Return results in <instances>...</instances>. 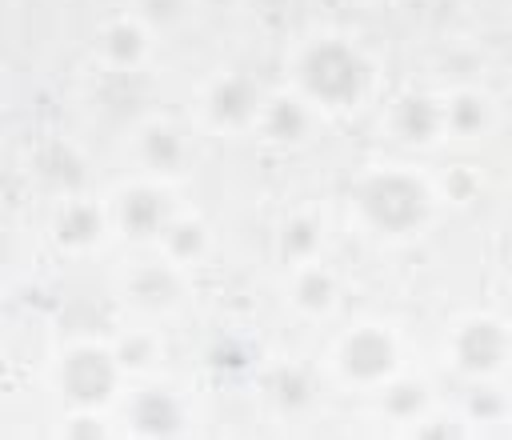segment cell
Returning a JSON list of instances; mask_svg holds the SVG:
<instances>
[{
  "label": "cell",
  "instance_id": "1",
  "mask_svg": "<svg viewBox=\"0 0 512 440\" xmlns=\"http://www.w3.org/2000/svg\"><path fill=\"white\" fill-rule=\"evenodd\" d=\"M304 88L312 96H320L324 104H352L364 88V64L360 56L340 44V40H324V44H312L304 64Z\"/></svg>",
  "mask_w": 512,
  "mask_h": 440
},
{
  "label": "cell",
  "instance_id": "2",
  "mask_svg": "<svg viewBox=\"0 0 512 440\" xmlns=\"http://www.w3.org/2000/svg\"><path fill=\"white\" fill-rule=\"evenodd\" d=\"M424 212H428V192L412 176L388 172V176H376V180L364 184V216L376 228L408 232L424 220Z\"/></svg>",
  "mask_w": 512,
  "mask_h": 440
},
{
  "label": "cell",
  "instance_id": "3",
  "mask_svg": "<svg viewBox=\"0 0 512 440\" xmlns=\"http://www.w3.org/2000/svg\"><path fill=\"white\" fill-rule=\"evenodd\" d=\"M60 384L76 404H100L116 384V364L100 348H80L64 360Z\"/></svg>",
  "mask_w": 512,
  "mask_h": 440
},
{
  "label": "cell",
  "instance_id": "4",
  "mask_svg": "<svg viewBox=\"0 0 512 440\" xmlns=\"http://www.w3.org/2000/svg\"><path fill=\"white\" fill-rule=\"evenodd\" d=\"M508 356V332L492 320H476L456 336V360L468 372H492Z\"/></svg>",
  "mask_w": 512,
  "mask_h": 440
},
{
  "label": "cell",
  "instance_id": "5",
  "mask_svg": "<svg viewBox=\"0 0 512 440\" xmlns=\"http://www.w3.org/2000/svg\"><path fill=\"white\" fill-rule=\"evenodd\" d=\"M340 360H344V372H348L352 380L372 384V380H380V376L392 368V340H388L384 332H376V328H364V332L348 336Z\"/></svg>",
  "mask_w": 512,
  "mask_h": 440
},
{
  "label": "cell",
  "instance_id": "6",
  "mask_svg": "<svg viewBox=\"0 0 512 440\" xmlns=\"http://www.w3.org/2000/svg\"><path fill=\"white\" fill-rule=\"evenodd\" d=\"M132 424L144 436H176L184 428V412L168 392H144L132 404Z\"/></svg>",
  "mask_w": 512,
  "mask_h": 440
},
{
  "label": "cell",
  "instance_id": "7",
  "mask_svg": "<svg viewBox=\"0 0 512 440\" xmlns=\"http://www.w3.org/2000/svg\"><path fill=\"white\" fill-rule=\"evenodd\" d=\"M208 104H212V120L216 124H248L252 112H256V88L248 80L232 76V80H220L212 88Z\"/></svg>",
  "mask_w": 512,
  "mask_h": 440
},
{
  "label": "cell",
  "instance_id": "8",
  "mask_svg": "<svg viewBox=\"0 0 512 440\" xmlns=\"http://www.w3.org/2000/svg\"><path fill=\"white\" fill-rule=\"evenodd\" d=\"M396 132L404 136V140H412V144H420V140H428L436 128H440V108L428 100V96H408L400 108H396Z\"/></svg>",
  "mask_w": 512,
  "mask_h": 440
},
{
  "label": "cell",
  "instance_id": "9",
  "mask_svg": "<svg viewBox=\"0 0 512 440\" xmlns=\"http://www.w3.org/2000/svg\"><path fill=\"white\" fill-rule=\"evenodd\" d=\"M120 220H124L128 232L148 236V232H156V228L164 224V200H160L152 188H132V192L124 196Z\"/></svg>",
  "mask_w": 512,
  "mask_h": 440
},
{
  "label": "cell",
  "instance_id": "10",
  "mask_svg": "<svg viewBox=\"0 0 512 440\" xmlns=\"http://www.w3.org/2000/svg\"><path fill=\"white\" fill-rule=\"evenodd\" d=\"M96 236H100V208H92V204H72V208L60 212V220H56V240H60V244L84 248V244H92Z\"/></svg>",
  "mask_w": 512,
  "mask_h": 440
},
{
  "label": "cell",
  "instance_id": "11",
  "mask_svg": "<svg viewBox=\"0 0 512 440\" xmlns=\"http://www.w3.org/2000/svg\"><path fill=\"white\" fill-rule=\"evenodd\" d=\"M264 128H268L272 140H284V144L288 140H300L304 128H308V112H304L300 100H276L268 108V116H264Z\"/></svg>",
  "mask_w": 512,
  "mask_h": 440
},
{
  "label": "cell",
  "instance_id": "12",
  "mask_svg": "<svg viewBox=\"0 0 512 440\" xmlns=\"http://www.w3.org/2000/svg\"><path fill=\"white\" fill-rule=\"evenodd\" d=\"M36 168H40L52 184H64V188H76V184L84 180V168H80L76 152H72V148H64V144H48V148L40 152Z\"/></svg>",
  "mask_w": 512,
  "mask_h": 440
},
{
  "label": "cell",
  "instance_id": "13",
  "mask_svg": "<svg viewBox=\"0 0 512 440\" xmlns=\"http://www.w3.org/2000/svg\"><path fill=\"white\" fill-rule=\"evenodd\" d=\"M104 52L112 64H136L144 56V32L136 24H112L104 36Z\"/></svg>",
  "mask_w": 512,
  "mask_h": 440
},
{
  "label": "cell",
  "instance_id": "14",
  "mask_svg": "<svg viewBox=\"0 0 512 440\" xmlns=\"http://www.w3.org/2000/svg\"><path fill=\"white\" fill-rule=\"evenodd\" d=\"M144 160L152 168H176L184 160V140L172 128H152L144 136Z\"/></svg>",
  "mask_w": 512,
  "mask_h": 440
},
{
  "label": "cell",
  "instance_id": "15",
  "mask_svg": "<svg viewBox=\"0 0 512 440\" xmlns=\"http://www.w3.org/2000/svg\"><path fill=\"white\" fill-rule=\"evenodd\" d=\"M132 296L136 300H144V304H168L172 296H176V280L164 272V268H144V272H136V280H132Z\"/></svg>",
  "mask_w": 512,
  "mask_h": 440
},
{
  "label": "cell",
  "instance_id": "16",
  "mask_svg": "<svg viewBox=\"0 0 512 440\" xmlns=\"http://www.w3.org/2000/svg\"><path fill=\"white\" fill-rule=\"evenodd\" d=\"M484 120H488V108H484V100L472 96V92H460V96L448 104V124H452L456 132H464V136L480 132Z\"/></svg>",
  "mask_w": 512,
  "mask_h": 440
},
{
  "label": "cell",
  "instance_id": "17",
  "mask_svg": "<svg viewBox=\"0 0 512 440\" xmlns=\"http://www.w3.org/2000/svg\"><path fill=\"white\" fill-rule=\"evenodd\" d=\"M296 300L308 308V312H320L332 304V280L324 272H308L300 276V288H296Z\"/></svg>",
  "mask_w": 512,
  "mask_h": 440
},
{
  "label": "cell",
  "instance_id": "18",
  "mask_svg": "<svg viewBox=\"0 0 512 440\" xmlns=\"http://www.w3.org/2000/svg\"><path fill=\"white\" fill-rule=\"evenodd\" d=\"M276 400H280L288 412L304 408V404L312 400V384H308V376H300V372H284V376L276 380Z\"/></svg>",
  "mask_w": 512,
  "mask_h": 440
},
{
  "label": "cell",
  "instance_id": "19",
  "mask_svg": "<svg viewBox=\"0 0 512 440\" xmlns=\"http://www.w3.org/2000/svg\"><path fill=\"white\" fill-rule=\"evenodd\" d=\"M280 248H284V256H308L316 248V224L312 220H292L280 236Z\"/></svg>",
  "mask_w": 512,
  "mask_h": 440
},
{
  "label": "cell",
  "instance_id": "20",
  "mask_svg": "<svg viewBox=\"0 0 512 440\" xmlns=\"http://www.w3.org/2000/svg\"><path fill=\"white\" fill-rule=\"evenodd\" d=\"M168 248H172V256H200V248H204V228L192 224V220L176 224L172 236H168Z\"/></svg>",
  "mask_w": 512,
  "mask_h": 440
},
{
  "label": "cell",
  "instance_id": "21",
  "mask_svg": "<svg viewBox=\"0 0 512 440\" xmlns=\"http://www.w3.org/2000/svg\"><path fill=\"white\" fill-rule=\"evenodd\" d=\"M420 404H424V392H420L416 384H396V388L388 392V412H392V416H416Z\"/></svg>",
  "mask_w": 512,
  "mask_h": 440
},
{
  "label": "cell",
  "instance_id": "22",
  "mask_svg": "<svg viewBox=\"0 0 512 440\" xmlns=\"http://www.w3.org/2000/svg\"><path fill=\"white\" fill-rule=\"evenodd\" d=\"M148 352H152V340L148 336H128L124 344H120V364H144L148 360Z\"/></svg>",
  "mask_w": 512,
  "mask_h": 440
},
{
  "label": "cell",
  "instance_id": "23",
  "mask_svg": "<svg viewBox=\"0 0 512 440\" xmlns=\"http://www.w3.org/2000/svg\"><path fill=\"white\" fill-rule=\"evenodd\" d=\"M472 412L484 416V420H496V416L504 412V400L492 396V392H476V396H472Z\"/></svg>",
  "mask_w": 512,
  "mask_h": 440
},
{
  "label": "cell",
  "instance_id": "24",
  "mask_svg": "<svg viewBox=\"0 0 512 440\" xmlns=\"http://www.w3.org/2000/svg\"><path fill=\"white\" fill-rule=\"evenodd\" d=\"M448 192H452L456 200H468V196L476 192V180H472L468 172H448Z\"/></svg>",
  "mask_w": 512,
  "mask_h": 440
},
{
  "label": "cell",
  "instance_id": "25",
  "mask_svg": "<svg viewBox=\"0 0 512 440\" xmlns=\"http://www.w3.org/2000/svg\"><path fill=\"white\" fill-rule=\"evenodd\" d=\"M148 12H152V20H172L176 12H180V0H148Z\"/></svg>",
  "mask_w": 512,
  "mask_h": 440
},
{
  "label": "cell",
  "instance_id": "26",
  "mask_svg": "<svg viewBox=\"0 0 512 440\" xmlns=\"http://www.w3.org/2000/svg\"><path fill=\"white\" fill-rule=\"evenodd\" d=\"M104 428L100 424H88V420H80V424H72V436H100Z\"/></svg>",
  "mask_w": 512,
  "mask_h": 440
},
{
  "label": "cell",
  "instance_id": "27",
  "mask_svg": "<svg viewBox=\"0 0 512 440\" xmlns=\"http://www.w3.org/2000/svg\"><path fill=\"white\" fill-rule=\"evenodd\" d=\"M420 436H460V428H452V424H436V428H420Z\"/></svg>",
  "mask_w": 512,
  "mask_h": 440
}]
</instances>
